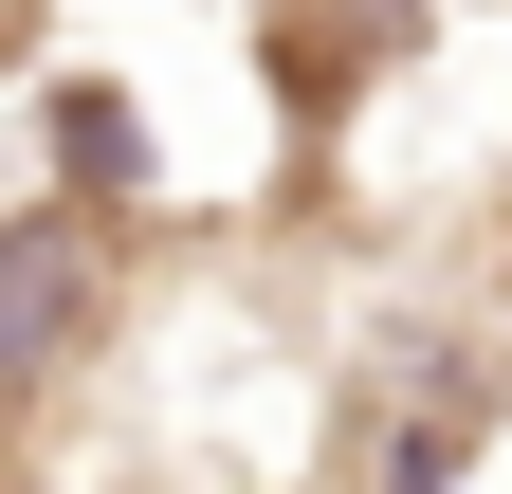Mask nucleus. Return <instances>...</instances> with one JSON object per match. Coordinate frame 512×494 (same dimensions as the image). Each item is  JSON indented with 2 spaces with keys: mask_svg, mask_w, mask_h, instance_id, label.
Listing matches in <instances>:
<instances>
[{
  "mask_svg": "<svg viewBox=\"0 0 512 494\" xmlns=\"http://www.w3.org/2000/svg\"><path fill=\"white\" fill-rule=\"evenodd\" d=\"M110 312V238L55 202V220H0V366H74Z\"/></svg>",
  "mask_w": 512,
  "mask_h": 494,
  "instance_id": "f257e3e1",
  "label": "nucleus"
},
{
  "mask_svg": "<svg viewBox=\"0 0 512 494\" xmlns=\"http://www.w3.org/2000/svg\"><path fill=\"white\" fill-rule=\"evenodd\" d=\"M19 37H37V0H0V55H19Z\"/></svg>",
  "mask_w": 512,
  "mask_h": 494,
  "instance_id": "f03ea898",
  "label": "nucleus"
}]
</instances>
